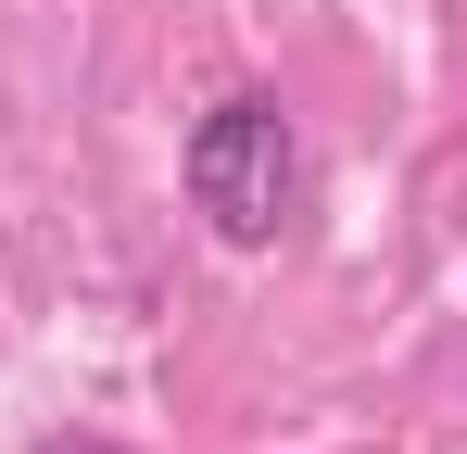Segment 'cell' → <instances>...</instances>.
Here are the masks:
<instances>
[{
  "instance_id": "cell-1",
  "label": "cell",
  "mask_w": 467,
  "mask_h": 454,
  "mask_svg": "<svg viewBox=\"0 0 467 454\" xmlns=\"http://www.w3.org/2000/svg\"><path fill=\"white\" fill-rule=\"evenodd\" d=\"M190 202H202V227L240 240V253H265V240L291 227L304 151H291V114H278L265 88H240V101H215V114L190 127Z\"/></svg>"
},
{
  "instance_id": "cell-2",
  "label": "cell",
  "mask_w": 467,
  "mask_h": 454,
  "mask_svg": "<svg viewBox=\"0 0 467 454\" xmlns=\"http://www.w3.org/2000/svg\"><path fill=\"white\" fill-rule=\"evenodd\" d=\"M38 454H127V442H88V429H51Z\"/></svg>"
}]
</instances>
